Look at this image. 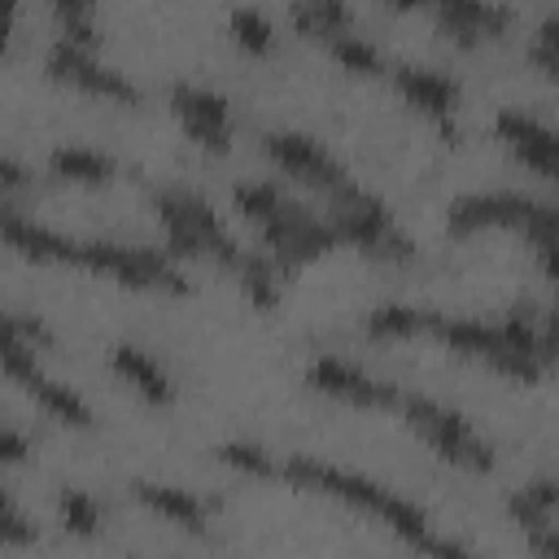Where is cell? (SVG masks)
I'll list each match as a JSON object with an SVG mask.
<instances>
[{
    "mask_svg": "<svg viewBox=\"0 0 559 559\" xmlns=\"http://www.w3.org/2000/svg\"><path fill=\"white\" fill-rule=\"evenodd\" d=\"M293 22L306 35H319L323 44L332 35H341V31H354V13L345 4H336V0H301V4H293Z\"/></svg>",
    "mask_w": 559,
    "mask_h": 559,
    "instance_id": "20",
    "label": "cell"
},
{
    "mask_svg": "<svg viewBox=\"0 0 559 559\" xmlns=\"http://www.w3.org/2000/svg\"><path fill=\"white\" fill-rule=\"evenodd\" d=\"M546 210V201H533V197H520V192H472V197H459L450 205V231H476V227H520L528 231L537 223V214Z\"/></svg>",
    "mask_w": 559,
    "mask_h": 559,
    "instance_id": "9",
    "label": "cell"
},
{
    "mask_svg": "<svg viewBox=\"0 0 559 559\" xmlns=\"http://www.w3.org/2000/svg\"><path fill=\"white\" fill-rule=\"evenodd\" d=\"M537 44L550 48V52H559V13H550V17L537 26Z\"/></svg>",
    "mask_w": 559,
    "mask_h": 559,
    "instance_id": "34",
    "label": "cell"
},
{
    "mask_svg": "<svg viewBox=\"0 0 559 559\" xmlns=\"http://www.w3.org/2000/svg\"><path fill=\"white\" fill-rule=\"evenodd\" d=\"M284 480H293V485H301V489H314V493H328V498H341V502H349V507H358V511L384 520L402 542H411V546H415L419 555H428V559H480V555H472L467 546H459V542L432 533V524H428V515H424L419 507H411L406 498H397L393 489H384V485H376V480H367V476H358V472L319 463V459H310V454H293V459L284 463Z\"/></svg>",
    "mask_w": 559,
    "mask_h": 559,
    "instance_id": "2",
    "label": "cell"
},
{
    "mask_svg": "<svg viewBox=\"0 0 559 559\" xmlns=\"http://www.w3.org/2000/svg\"><path fill=\"white\" fill-rule=\"evenodd\" d=\"M402 415L441 459H450L459 467H472V472H489L493 467V450L472 432V424L463 415L445 411L441 402H432V397H402Z\"/></svg>",
    "mask_w": 559,
    "mask_h": 559,
    "instance_id": "6",
    "label": "cell"
},
{
    "mask_svg": "<svg viewBox=\"0 0 559 559\" xmlns=\"http://www.w3.org/2000/svg\"><path fill=\"white\" fill-rule=\"evenodd\" d=\"M328 48L336 52V61H341V66H349V70H358V74H376V70H384V57H380V48H376L371 39L354 35V31H341V35H332V39H328Z\"/></svg>",
    "mask_w": 559,
    "mask_h": 559,
    "instance_id": "22",
    "label": "cell"
},
{
    "mask_svg": "<svg viewBox=\"0 0 559 559\" xmlns=\"http://www.w3.org/2000/svg\"><path fill=\"white\" fill-rule=\"evenodd\" d=\"M70 266L105 271L127 288H166V293H188V280L170 266L166 253L157 249H135V245H114V240H74Z\"/></svg>",
    "mask_w": 559,
    "mask_h": 559,
    "instance_id": "5",
    "label": "cell"
},
{
    "mask_svg": "<svg viewBox=\"0 0 559 559\" xmlns=\"http://www.w3.org/2000/svg\"><path fill=\"white\" fill-rule=\"evenodd\" d=\"M218 459L240 467V472H249V476H284V467L253 441H227V445H218Z\"/></svg>",
    "mask_w": 559,
    "mask_h": 559,
    "instance_id": "28",
    "label": "cell"
},
{
    "mask_svg": "<svg viewBox=\"0 0 559 559\" xmlns=\"http://www.w3.org/2000/svg\"><path fill=\"white\" fill-rule=\"evenodd\" d=\"M0 533H4L9 546H31L39 537V528L22 515V507H17V498L9 489H4V502H0Z\"/></svg>",
    "mask_w": 559,
    "mask_h": 559,
    "instance_id": "29",
    "label": "cell"
},
{
    "mask_svg": "<svg viewBox=\"0 0 559 559\" xmlns=\"http://www.w3.org/2000/svg\"><path fill=\"white\" fill-rule=\"evenodd\" d=\"M306 380H310L319 393H332V397H341V402H349V406H371V411L402 406V393H397L389 380H376V376H367V371H358L354 362L332 358V354L314 358L310 371H306Z\"/></svg>",
    "mask_w": 559,
    "mask_h": 559,
    "instance_id": "11",
    "label": "cell"
},
{
    "mask_svg": "<svg viewBox=\"0 0 559 559\" xmlns=\"http://www.w3.org/2000/svg\"><path fill=\"white\" fill-rule=\"evenodd\" d=\"M524 236L537 245V258H542L546 275L559 284V210H555V205H546V210L537 214V223H533Z\"/></svg>",
    "mask_w": 559,
    "mask_h": 559,
    "instance_id": "26",
    "label": "cell"
},
{
    "mask_svg": "<svg viewBox=\"0 0 559 559\" xmlns=\"http://www.w3.org/2000/svg\"><path fill=\"white\" fill-rule=\"evenodd\" d=\"M170 105H175L183 131L201 148L227 153V144H231V109H227V100L218 92L197 87V83H179V87H170Z\"/></svg>",
    "mask_w": 559,
    "mask_h": 559,
    "instance_id": "12",
    "label": "cell"
},
{
    "mask_svg": "<svg viewBox=\"0 0 559 559\" xmlns=\"http://www.w3.org/2000/svg\"><path fill=\"white\" fill-rule=\"evenodd\" d=\"M236 205L262 227L271 253L280 258V271H293V266L328 253L332 245H341L332 218H314L301 201L284 197L275 183H245V188H236Z\"/></svg>",
    "mask_w": 559,
    "mask_h": 559,
    "instance_id": "3",
    "label": "cell"
},
{
    "mask_svg": "<svg viewBox=\"0 0 559 559\" xmlns=\"http://www.w3.org/2000/svg\"><path fill=\"white\" fill-rule=\"evenodd\" d=\"M393 83H397V92H402L411 105H419L424 114H432L445 135H454V122H450L454 100H459L454 79H445L441 70H428V66H406V61H402V66H393Z\"/></svg>",
    "mask_w": 559,
    "mask_h": 559,
    "instance_id": "15",
    "label": "cell"
},
{
    "mask_svg": "<svg viewBox=\"0 0 559 559\" xmlns=\"http://www.w3.org/2000/svg\"><path fill=\"white\" fill-rule=\"evenodd\" d=\"M114 371H118L140 397H148V402H157V406H166V402L175 397V384L166 380V371L157 367V358L144 354L140 345H114Z\"/></svg>",
    "mask_w": 559,
    "mask_h": 559,
    "instance_id": "18",
    "label": "cell"
},
{
    "mask_svg": "<svg viewBox=\"0 0 559 559\" xmlns=\"http://www.w3.org/2000/svg\"><path fill=\"white\" fill-rule=\"evenodd\" d=\"M266 153H271L288 175H297L301 183L323 188L328 197L349 183V175L341 170V162H336L323 144H314L310 135H301V131H271V135H266Z\"/></svg>",
    "mask_w": 559,
    "mask_h": 559,
    "instance_id": "13",
    "label": "cell"
},
{
    "mask_svg": "<svg viewBox=\"0 0 559 559\" xmlns=\"http://www.w3.org/2000/svg\"><path fill=\"white\" fill-rule=\"evenodd\" d=\"M131 489H135V498H140L144 507H153L157 515H166V520L183 524L188 533H205V524H210V507H205L201 498H192L188 489L157 485V480H135Z\"/></svg>",
    "mask_w": 559,
    "mask_h": 559,
    "instance_id": "17",
    "label": "cell"
},
{
    "mask_svg": "<svg viewBox=\"0 0 559 559\" xmlns=\"http://www.w3.org/2000/svg\"><path fill=\"white\" fill-rule=\"evenodd\" d=\"M57 507H61V524H66L74 537H92V533L100 528V507H96V498H87L83 489H61Z\"/></svg>",
    "mask_w": 559,
    "mask_h": 559,
    "instance_id": "24",
    "label": "cell"
},
{
    "mask_svg": "<svg viewBox=\"0 0 559 559\" xmlns=\"http://www.w3.org/2000/svg\"><path fill=\"white\" fill-rule=\"evenodd\" d=\"M555 507H559V480H533L528 489H520V493L511 498V515H515L520 524L546 520Z\"/></svg>",
    "mask_w": 559,
    "mask_h": 559,
    "instance_id": "25",
    "label": "cell"
},
{
    "mask_svg": "<svg viewBox=\"0 0 559 559\" xmlns=\"http://www.w3.org/2000/svg\"><path fill=\"white\" fill-rule=\"evenodd\" d=\"M22 179H26V175H22V166H17L13 157H0V188H4V192H13V188H22Z\"/></svg>",
    "mask_w": 559,
    "mask_h": 559,
    "instance_id": "33",
    "label": "cell"
},
{
    "mask_svg": "<svg viewBox=\"0 0 559 559\" xmlns=\"http://www.w3.org/2000/svg\"><path fill=\"white\" fill-rule=\"evenodd\" d=\"M332 227H336L341 240H349V245H358L362 253L384 258V262H406V258L415 253L411 240L393 227L384 201L371 197L367 188H358L354 179L332 192Z\"/></svg>",
    "mask_w": 559,
    "mask_h": 559,
    "instance_id": "4",
    "label": "cell"
},
{
    "mask_svg": "<svg viewBox=\"0 0 559 559\" xmlns=\"http://www.w3.org/2000/svg\"><path fill=\"white\" fill-rule=\"evenodd\" d=\"M520 528H524V537H528L537 559H559V533L546 520H533V524H520Z\"/></svg>",
    "mask_w": 559,
    "mask_h": 559,
    "instance_id": "30",
    "label": "cell"
},
{
    "mask_svg": "<svg viewBox=\"0 0 559 559\" xmlns=\"http://www.w3.org/2000/svg\"><path fill=\"white\" fill-rule=\"evenodd\" d=\"M48 166H52V175L74 179V183H105V179H114V162L105 153H96V148H83V144L57 148Z\"/></svg>",
    "mask_w": 559,
    "mask_h": 559,
    "instance_id": "19",
    "label": "cell"
},
{
    "mask_svg": "<svg viewBox=\"0 0 559 559\" xmlns=\"http://www.w3.org/2000/svg\"><path fill=\"white\" fill-rule=\"evenodd\" d=\"M437 310H419V306H376L367 314V332L371 336H415L432 328Z\"/></svg>",
    "mask_w": 559,
    "mask_h": 559,
    "instance_id": "21",
    "label": "cell"
},
{
    "mask_svg": "<svg viewBox=\"0 0 559 559\" xmlns=\"http://www.w3.org/2000/svg\"><path fill=\"white\" fill-rule=\"evenodd\" d=\"M227 22H231V35H236L240 48H249V52H266V48H271L275 26H271L266 13H258V9H231Z\"/></svg>",
    "mask_w": 559,
    "mask_h": 559,
    "instance_id": "27",
    "label": "cell"
},
{
    "mask_svg": "<svg viewBox=\"0 0 559 559\" xmlns=\"http://www.w3.org/2000/svg\"><path fill=\"white\" fill-rule=\"evenodd\" d=\"M26 454H31V450H26V437H22L17 428H4V432H0V459L13 467V463H22Z\"/></svg>",
    "mask_w": 559,
    "mask_h": 559,
    "instance_id": "31",
    "label": "cell"
},
{
    "mask_svg": "<svg viewBox=\"0 0 559 559\" xmlns=\"http://www.w3.org/2000/svg\"><path fill=\"white\" fill-rule=\"evenodd\" d=\"M493 131H498V140H502L524 166H533L537 175H546V179L559 183V131H555V127H546V122L533 118V114L502 109V114L493 118Z\"/></svg>",
    "mask_w": 559,
    "mask_h": 559,
    "instance_id": "14",
    "label": "cell"
},
{
    "mask_svg": "<svg viewBox=\"0 0 559 559\" xmlns=\"http://www.w3.org/2000/svg\"><path fill=\"white\" fill-rule=\"evenodd\" d=\"M57 22H61V39L79 44V48H96V13L83 0H57Z\"/></svg>",
    "mask_w": 559,
    "mask_h": 559,
    "instance_id": "23",
    "label": "cell"
},
{
    "mask_svg": "<svg viewBox=\"0 0 559 559\" xmlns=\"http://www.w3.org/2000/svg\"><path fill=\"white\" fill-rule=\"evenodd\" d=\"M4 371L13 376V380H22L26 384V393L44 406V411H52L57 419H66V424H74V428H92V411H87V402L70 389V384H61V380H52L39 362H35V345H26L22 336H13V332H4Z\"/></svg>",
    "mask_w": 559,
    "mask_h": 559,
    "instance_id": "8",
    "label": "cell"
},
{
    "mask_svg": "<svg viewBox=\"0 0 559 559\" xmlns=\"http://www.w3.org/2000/svg\"><path fill=\"white\" fill-rule=\"evenodd\" d=\"M157 214H162V227H166V249L175 258H210L218 262L223 271H231L240 280V288L253 297V306H275L280 297V280H275V266L258 253H245L231 231L218 223V214L210 210L205 197L188 192V188H162L153 197Z\"/></svg>",
    "mask_w": 559,
    "mask_h": 559,
    "instance_id": "1",
    "label": "cell"
},
{
    "mask_svg": "<svg viewBox=\"0 0 559 559\" xmlns=\"http://www.w3.org/2000/svg\"><path fill=\"white\" fill-rule=\"evenodd\" d=\"M432 336H441L450 349H459V354H472V358H480V362H489L493 371H502V376H515V380H524V384H533L537 376H542V362H533V358H524L511 341H507V332H502V323H476V319H450V314H432V328H428Z\"/></svg>",
    "mask_w": 559,
    "mask_h": 559,
    "instance_id": "7",
    "label": "cell"
},
{
    "mask_svg": "<svg viewBox=\"0 0 559 559\" xmlns=\"http://www.w3.org/2000/svg\"><path fill=\"white\" fill-rule=\"evenodd\" d=\"M48 70H52L57 79L83 87V92H96V96H109V100H122V105H131V100L140 96L135 83H131L122 70L96 61L92 48H79V44H70V39H57V44L48 48Z\"/></svg>",
    "mask_w": 559,
    "mask_h": 559,
    "instance_id": "10",
    "label": "cell"
},
{
    "mask_svg": "<svg viewBox=\"0 0 559 559\" xmlns=\"http://www.w3.org/2000/svg\"><path fill=\"white\" fill-rule=\"evenodd\" d=\"M528 57H533V66H542L550 79H559V52H550V48H542L537 39H533V48H528Z\"/></svg>",
    "mask_w": 559,
    "mask_h": 559,
    "instance_id": "32",
    "label": "cell"
},
{
    "mask_svg": "<svg viewBox=\"0 0 559 559\" xmlns=\"http://www.w3.org/2000/svg\"><path fill=\"white\" fill-rule=\"evenodd\" d=\"M432 13H437V22H441V31H445L450 39H459V44H476V39H485V35H498V31L511 26V17H515L507 4H476V0H445V4H437Z\"/></svg>",
    "mask_w": 559,
    "mask_h": 559,
    "instance_id": "16",
    "label": "cell"
}]
</instances>
